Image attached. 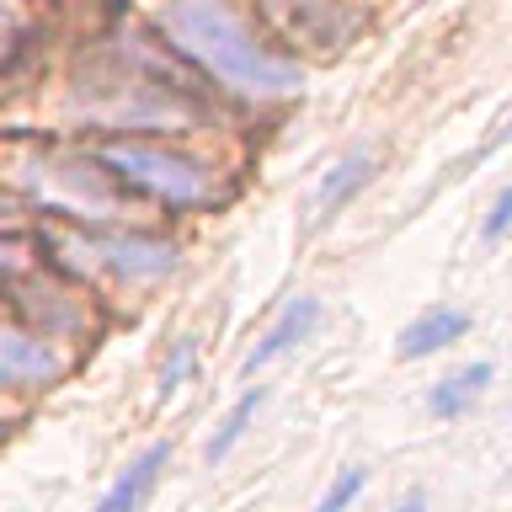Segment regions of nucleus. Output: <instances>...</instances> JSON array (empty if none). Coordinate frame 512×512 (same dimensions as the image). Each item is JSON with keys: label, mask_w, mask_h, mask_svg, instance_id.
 Returning a JSON list of instances; mask_svg holds the SVG:
<instances>
[{"label": "nucleus", "mask_w": 512, "mask_h": 512, "mask_svg": "<svg viewBox=\"0 0 512 512\" xmlns=\"http://www.w3.org/2000/svg\"><path fill=\"white\" fill-rule=\"evenodd\" d=\"M155 32L176 59H187L203 80L240 102H288L299 91V59L272 48V38L240 11L235 0H155Z\"/></svg>", "instance_id": "f257e3e1"}, {"label": "nucleus", "mask_w": 512, "mask_h": 512, "mask_svg": "<svg viewBox=\"0 0 512 512\" xmlns=\"http://www.w3.org/2000/svg\"><path fill=\"white\" fill-rule=\"evenodd\" d=\"M70 112H80L91 128H112V139H139V134H187L203 123V107L192 102L182 80L160 70V59H128V48L86 70L70 91Z\"/></svg>", "instance_id": "f03ea898"}, {"label": "nucleus", "mask_w": 512, "mask_h": 512, "mask_svg": "<svg viewBox=\"0 0 512 512\" xmlns=\"http://www.w3.org/2000/svg\"><path fill=\"white\" fill-rule=\"evenodd\" d=\"M91 155L118 176V187H128L134 198H150L160 208H171V214L214 208L224 198L219 171L208 166V160L166 144V139H102Z\"/></svg>", "instance_id": "7ed1b4c3"}, {"label": "nucleus", "mask_w": 512, "mask_h": 512, "mask_svg": "<svg viewBox=\"0 0 512 512\" xmlns=\"http://www.w3.org/2000/svg\"><path fill=\"white\" fill-rule=\"evenodd\" d=\"M16 187L27 192L43 214L107 224L123 214V192L96 155H38V166H16Z\"/></svg>", "instance_id": "20e7f679"}, {"label": "nucleus", "mask_w": 512, "mask_h": 512, "mask_svg": "<svg viewBox=\"0 0 512 512\" xmlns=\"http://www.w3.org/2000/svg\"><path fill=\"white\" fill-rule=\"evenodd\" d=\"M54 246L64 251L59 262H70L80 272H112L128 288H150L160 278H171L176 262H182L176 240L150 235V230H86V235H64Z\"/></svg>", "instance_id": "39448f33"}, {"label": "nucleus", "mask_w": 512, "mask_h": 512, "mask_svg": "<svg viewBox=\"0 0 512 512\" xmlns=\"http://www.w3.org/2000/svg\"><path fill=\"white\" fill-rule=\"evenodd\" d=\"M256 6L283 43L320 48V54H342L374 22V11L363 0H256Z\"/></svg>", "instance_id": "423d86ee"}, {"label": "nucleus", "mask_w": 512, "mask_h": 512, "mask_svg": "<svg viewBox=\"0 0 512 512\" xmlns=\"http://www.w3.org/2000/svg\"><path fill=\"white\" fill-rule=\"evenodd\" d=\"M64 374H70V352L54 336L6 320V331H0V384L6 390H54Z\"/></svg>", "instance_id": "0eeeda50"}, {"label": "nucleus", "mask_w": 512, "mask_h": 512, "mask_svg": "<svg viewBox=\"0 0 512 512\" xmlns=\"http://www.w3.org/2000/svg\"><path fill=\"white\" fill-rule=\"evenodd\" d=\"M320 315H326V310H320V299H310V294L288 299L283 310H278V320H272V326L262 331V342H256L246 358H240V374H246V379H251V374H262L267 363H278V358H283V352H294L299 342H310L315 326H320Z\"/></svg>", "instance_id": "6e6552de"}, {"label": "nucleus", "mask_w": 512, "mask_h": 512, "mask_svg": "<svg viewBox=\"0 0 512 512\" xmlns=\"http://www.w3.org/2000/svg\"><path fill=\"white\" fill-rule=\"evenodd\" d=\"M166 464H171V443H150L139 459H128V470L112 480L107 496L91 512H144V502L160 486V475H166Z\"/></svg>", "instance_id": "1a4fd4ad"}, {"label": "nucleus", "mask_w": 512, "mask_h": 512, "mask_svg": "<svg viewBox=\"0 0 512 512\" xmlns=\"http://www.w3.org/2000/svg\"><path fill=\"white\" fill-rule=\"evenodd\" d=\"M470 331V310H454V304H432L427 315H416L406 331H400V358L416 363V358H432V352H443L448 342H459V336Z\"/></svg>", "instance_id": "9d476101"}, {"label": "nucleus", "mask_w": 512, "mask_h": 512, "mask_svg": "<svg viewBox=\"0 0 512 512\" xmlns=\"http://www.w3.org/2000/svg\"><path fill=\"white\" fill-rule=\"evenodd\" d=\"M491 379H496V368H491V363H464V368L443 374V379L427 390V411L438 416V422H454V416H464L480 395H486V384H491Z\"/></svg>", "instance_id": "9b49d317"}, {"label": "nucleus", "mask_w": 512, "mask_h": 512, "mask_svg": "<svg viewBox=\"0 0 512 512\" xmlns=\"http://www.w3.org/2000/svg\"><path fill=\"white\" fill-rule=\"evenodd\" d=\"M368 182H374V155L352 150L347 160H336V166L326 171V182H320V192H315V214L320 219H336V208H347Z\"/></svg>", "instance_id": "f8f14e48"}, {"label": "nucleus", "mask_w": 512, "mask_h": 512, "mask_svg": "<svg viewBox=\"0 0 512 512\" xmlns=\"http://www.w3.org/2000/svg\"><path fill=\"white\" fill-rule=\"evenodd\" d=\"M262 406H267V390H262V384H251V390L230 406V416L219 422V432L208 438L203 459H208V464H224V459H230V454H235V443L251 432V422H256V411H262Z\"/></svg>", "instance_id": "ddd939ff"}, {"label": "nucleus", "mask_w": 512, "mask_h": 512, "mask_svg": "<svg viewBox=\"0 0 512 512\" xmlns=\"http://www.w3.org/2000/svg\"><path fill=\"white\" fill-rule=\"evenodd\" d=\"M363 486H368V470H363V464H347V470L326 486V496L315 502V512H347L363 496Z\"/></svg>", "instance_id": "4468645a"}, {"label": "nucleus", "mask_w": 512, "mask_h": 512, "mask_svg": "<svg viewBox=\"0 0 512 512\" xmlns=\"http://www.w3.org/2000/svg\"><path fill=\"white\" fill-rule=\"evenodd\" d=\"M192 363H198V342H192V336H182V342H176V352L166 358V368H160V395L182 390L187 374H192Z\"/></svg>", "instance_id": "2eb2a0df"}, {"label": "nucleus", "mask_w": 512, "mask_h": 512, "mask_svg": "<svg viewBox=\"0 0 512 512\" xmlns=\"http://www.w3.org/2000/svg\"><path fill=\"white\" fill-rule=\"evenodd\" d=\"M507 230H512V187H502V192H496L491 214L480 219V235H486V240H502Z\"/></svg>", "instance_id": "dca6fc26"}, {"label": "nucleus", "mask_w": 512, "mask_h": 512, "mask_svg": "<svg viewBox=\"0 0 512 512\" xmlns=\"http://www.w3.org/2000/svg\"><path fill=\"white\" fill-rule=\"evenodd\" d=\"M395 512H427V491H416V486H411L406 496H400V507H395Z\"/></svg>", "instance_id": "f3484780"}]
</instances>
